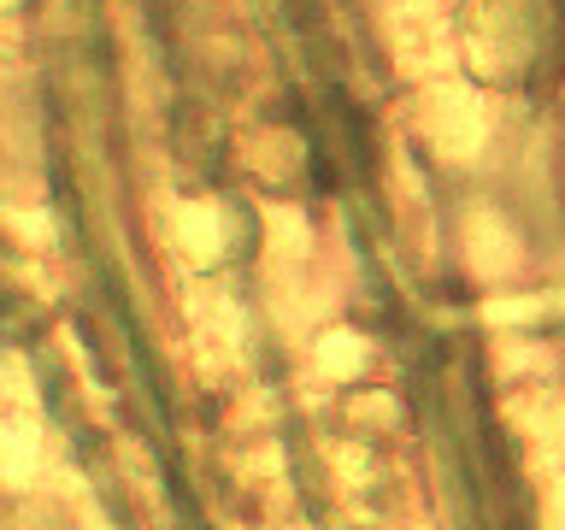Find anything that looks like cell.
<instances>
[{
  "instance_id": "cell-1",
  "label": "cell",
  "mask_w": 565,
  "mask_h": 530,
  "mask_svg": "<svg viewBox=\"0 0 565 530\" xmlns=\"http://www.w3.org/2000/svg\"><path fill=\"white\" fill-rule=\"evenodd\" d=\"M418 130L448 159H471L483 148V106L459 83H430V95L418 100Z\"/></svg>"
},
{
  "instance_id": "cell-2",
  "label": "cell",
  "mask_w": 565,
  "mask_h": 530,
  "mask_svg": "<svg viewBox=\"0 0 565 530\" xmlns=\"http://www.w3.org/2000/svg\"><path fill=\"white\" fill-rule=\"evenodd\" d=\"M177 236H183L194 254H212V247H218V212L212 206H183L177 212Z\"/></svg>"
}]
</instances>
